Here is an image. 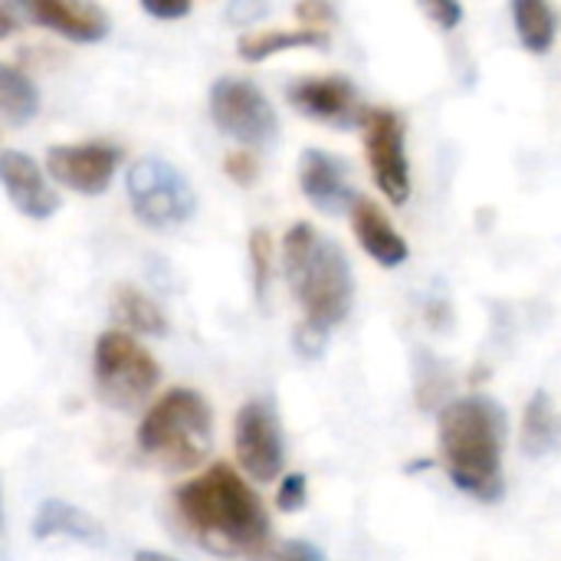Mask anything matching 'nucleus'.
Returning <instances> with one entry per match:
<instances>
[{
    "mask_svg": "<svg viewBox=\"0 0 561 561\" xmlns=\"http://www.w3.org/2000/svg\"><path fill=\"white\" fill-rule=\"evenodd\" d=\"M187 529L214 556H260L270 546V516L263 500L230 463H214L174 493Z\"/></svg>",
    "mask_w": 561,
    "mask_h": 561,
    "instance_id": "nucleus-1",
    "label": "nucleus"
},
{
    "mask_svg": "<svg viewBox=\"0 0 561 561\" xmlns=\"http://www.w3.org/2000/svg\"><path fill=\"white\" fill-rule=\"evenodd\" d=\"M437 440L447 477L457 490L480 503H496L506 493V411L493 398L470 394L450 401L437 417Z\"/></svg>",
    "mask_w": 561,
    "mask_h": 561,
    "instance_id": "nucleus-2",
    "label": "nucleus"
},
{
    "mask_svg": "<svg viewBox=\"0 0 561 561\" xmlns=\"http://www.w3.org/2000/svg\"><path fill=\"white\" fill-rule=\"evenodd\" d=\"M283 270L293 296L306 309V325L329 335L345 322L355 296V279L345 250L322 237L312 224H293L283 240Z\"/></svg>",
    "mask_w": 561,
    "mask_h": 561,
    "instance_id": "nucleus-3",
    "label": "nucleus"
},
{
    "mask_svg": "<svg viewBox=\"0 0 561 561\" xmlns=\"http://www.w3.org/2000/svg\"><path fill=\"white\" fill-rule=\"evenodd\" d=\"M135 440L145 457L171 473L197 470L214 447V414L201 391L171 388L141 417Z\"/></svg>",
    "mask_w": 561,
    "mask_h": 561,
    "instance_id": "nucleus-4",
    "label": "nucleus"
},
{
    "mask_svg": "<svg viewBox=\"0 0 561 561\" xmlns=\"http://www.w3.org/2000/svg\"><path fill=\"white\" fill-rule=\"evenodd\" d=\"M92 378L102 404L115 411H131L158 388L161 368L151 352L141 348L128 332L108 329L95 342Z\"/></svg>",
    "mask_w": 561,
    "mask_h": 561,
    "instance_id": "nucleus-5",
    "label": "nucleus"
},
{
    "mask_svg": "<svg viewBox=\"0 0 561 561\" xmlns=\"http://www.w3.org/2000/svg\"><path fill=\"white\" fill-rule=\"evenodd\" d=\"M125 191L131 210L141 224L154 230L181 227L194 217L197 197L181 168L164 158H138L125 174Z\"/></svg>",
    "mask_w": 561,
    "mask_h": 561,
    "instance_id": "nucleus-6",
    "label": "nucleus"
},
{
    "mask_svg": "<svg viewBox=\"0 0 561 561\" xmlns=\"http://www.w3.org/2000/svg\"><path fill=\"white\" fill-rule=\"evenodd\" d=\"M210 118L224 135L256 148L273 145L279 135L276 108L270 105L263 89L233 76H224L210 85Z\"/></svg>",
    "mask_w": 561,
    "mask_h": 561,
    "instance_id": "nucleus-7",
    "label": "nucleus"
},
{
    "mask_svg": "<svg viewBox=\"0 0 561 561\" xmlns=\"http://www.w3.org/2000/svg\"><path fill=\"white\" fill-rule=\"evenodd\" d=\"M233 447L243 473L256 483H273L286 463V437L276 414V404L266 398H253L237 411L233 421Z\"/></svg>",
    "mask_w": 561,
    "mask_h": 561,
    "instance_id": "nucleus-8",
    "label": "nucleus"
},
{
    "mask_svg": "<svg viewBox=\"0 0 561 561\" xmlns=\"http://www.w3.org/2000/svg\"><path fill=\"white\" fill-rule=\"evenodd\" d=\"M358 122L365 131V154H368V168H371L378 191L394 207H404L411 197V168H408V151H404L401 115L391 108H365Z\"/></svg>",
    "mask_w": 561,
    "mask_h": 561,
    "instance_id": "nucleus-9",
    "label": "nucleus"
},
{
    "mask_svg": "<svg viewBox=\"0 0 561 561\" xmlns=\"http://www.w3.org/2000/svg\"><path fill=\"white\" fill-rule=\"evenodd\" d=\"M122 151L105 141H79V145H53L46 151V171L56 184L95 197L112 184Z\"/></svg>",
    "mask_w": 561,
    "mask_h": 561,
    "instance_id": "nucleus-10",
    "label": "nucleus"
},
{
    "mask_svg": "<svg viewBox=\"0 0 561 561\" xmlns=\"http://www.w3.org/2000/svg\"><path fill=\"white\" fill-rule=\"evenodd\" d=\"M286 99L309 118L348 128L352 122L362 118L358 105V89L345 76H302L286 85Z\"/></svg>",
    "mask_w": 561,
    "mask_h": 561,
    "instance_id": "nucleus-11",
    "label": "nucleus"
},
{
    "mask_svg": "<svg viewBox=\"0 0 561 561\" xmlns=\"http://www.w3.org/2000/svg\"><path fill=\"white\" fill-rule=\"evenodd\" d=\"M299 187L312 207L322 214H342L355 204V187H352V168L322 148H309L299 164Z\"/></svg>",
    "mask_w": 561,
    "mask_h": 561,
    "instance_id": "nucleus-12",
    "label": "nucleus"
},
{
    "mask_svg": "<svg viewBox=\"0 0 561 561\" xmlns=\"http://www.w3.org/2000/svg\"><path fill=\"white\" fill-rule=\"evenodd\" d=\"M0 184L10 204L30 220H46L59 210V194L46 181L39 164L23 151H0Z\"/></svg>",
    "mask_w": 561,
    "mask_h": 561,
    "instance_id": "nucleus-13",
    "label": "nucleus"
},
{
    "mask_svg": "<svg viewBox=\"0 0 561 561\" xmlns=\"http://www.w3.org/2000/svg\"><path fill=\"white\" fill-rule=\"evenodd\" d=\"M20 10L36 20L39 26H49L53 33L72 39V43H99L108 36V13L99 3H79V0H26Z\"/></svg>",
    "mask_w": 561,
    "mask_h": 561,
    "instance_id": "nucleus-14",
    "label": "nucleus"
},
{
    "mask_svg": "<svg viewBox=\"0 0 561 561\" xmlns=\"http://www.w3.org/2000/svg\"><path fill=\"white\" fill-rule=\"evenodd\" d=\"M348 210H352V230H355L362 250L375 263H381L385 270H394V266L408 263V256H411L408 240L398 233L391 217L371 197H355V204Z\"/></svg>",
    "mask_w": 561,
    "mask_h": 561,
    "instance_id": "nucleus-15",
    "label": "nucleus"
},
{
    "mask_svg": "<svg viewBox=\"0 0 561 561\" xmlns=\"http://www.w3.org/2000/svg\"><path fill=\"white\" fill-rule=\"evenodd\" d=\"M56 536L92 549L105 546V526L95 516H89L85 510L66 500H43L33 516V539H56Z\"/></svg>",
    "mask_w": 561,
    "mask_h": 561,
    "instance_id": "nucleus-16",
    "label": "nucleus"
},
{
    "mask_svg": "<svg viewBox=\"0 0 561 561\" xmlns=\"http://www.w3.org/2000/svg\"><path fill=\"white\" fill-rule=\"evenodd\" d=\"M112 316H115L128 332H135V335L161 339V335L168 332V319H164L161 306H158L148 293L135 289V286H128V283L115 286V293H112Z\"/></svg>",
    "mask_w": 561,
    "mask_h": 561,
    "instance_id": "nucleus-17",
    "label": "nucleus"
},
{
    "mask_svg": "<svg viewBox=\"0 0 561 561\" xmlns=\"http://www.w3.org/2000/svg\"><path fill=\"white\" fill-rule=\"evenodd\" d=\"M523 454L539 460V457H549L556 447H559V414H556V404H552V394L549 391H536L526 404V414H523Z\"/></svg>",
    "mask_w": 561,
    "mask_h": 561,
    "instance_id": "nucleus-18",
    "label": "nucleus"
},
{
    "mask_svg": "<svg viewBox=\"0 0 561 561\" xmlns=\"http://www.w3.org/2000/svg\"><path fill=\"white\" fill-rule=\"evenodd\" d=\"M39 112V92L26 72L0 62V118L7 125H30Z\"/></svg>",
    "mask_w": 561,
    "mask_h": 561,
    "instance_id": "nucleus-19",
    "label": "nucleus"
},
{
    "mask_svg": "<svg viewBox=\"0 0 561 561\" xmlns=\"http://www.w3.org/2000/svg\"><path fill=\"white\" fill-rule=\"evenodd\" d=\"M329 36L319 33V30H256V33H243L237 39V53L247 59V62H263L283 49H293V46H325Z\"/></svg>",
    "mask_w": 561,
    "mask_h": 561,
    "instance_id": "nucleus-20",
    "label": "nucleus"
},
{
    "mask_svg": "<svg viewBox=\"0 0 561 561\" xmlns=\"http://www.w3.org/2000/svg\"><path fill=\"white\" fill-rule=\"evenodd\" d=\"M513 20H516L519 43L529 53L542 56V53L552 49L556 33H559V16L546 0H516L513 3Z\"/></svg>",
    "mask_w": 561,
    "mask_h": 561,
    "instance_id": "nucleus-21",
    "label": "nucleus"
},
{
    "mask_svg": "<svg viewBox=\"0 0 561 561\" xmlns=\"http://www.w3.org/2000/svg\"><path fill=\"white\" fill-rule=\"evenodd\" d=\"M250 263H253V289H256V299L263 302L270 279H273V237L266 227H256L250 233Z\"/></svg>",
    "mask_w": 561,
    "mask_h": 561,
    "instance_id": "nucleus-22",
    "label": "nucleus"
},
{
    "mask_svg": "<svg viewBox=\"0 0 561 561\" xmlns=\"http://www.w3.org/2000/svg\"><path fill=\"white\" fill-rule=\"evenodd\" d=\"M260 561H325V556L312 542L286 539V542H276V546H266L260 552Z\"/></svg>",
    "mask_w": 561,
    "mask_h": 561,
    "instance_id": "nucleus-23",
    "label": "nucleus"
},
{
    "mask_svg": "<svg viewBox=\"0 0 561 561\" xmlns=\"http://www.w3.org/2000/svg\"><path fill=\"white\" fill-rule=\"evenodd\" d=\"M306 496H309V480L306 473H289L279 490H276V510L279 513H299L306 506Z\"/></svg>",
    "mask_w": 561,
    "mask_h": 561,
    "instance_id": "nucleus-24",
    "label": "nucleus"
},
{
    "mask_svg": "<svg viewBox=\"0 0 561 561\" xmlns=\"http://www.w3.org/2000/svg\"><path fill=\"white\" fill-rule=\"evenodd\" d=\"M224 171H227V178L237 181L240 187H250V184H256V178H260V158L250 154V151H230L227 161H224Z\"/></svg>",
    "mask_w": 561,
    "mask_h": 561,
    "instance_id": "nucleus-25",
    "label": "nucleus"
},
{
    "mask_svg": "<svg viewBox=\"0 0 561 561\" xmlns=\"http://www.w3.org/2000/svg\"><path fill=\"white\" fill-rule=\"evenodd\" d=\"M444 33H450L460 20H463V7L460 3H450V0H434V3H424L421 7Z\"/></svg>",
    "mask_w": 561,
    "mask_h": 561,
    "instance_id": "nucleus-26",
    "label": "nucleus"
},
{
    "mask_svg": "<svg viewBox=\"0 0 561 561\" xmlns=\"http://www.w3.org/2000/svg\"><path fill=\"white\" fill-rule=\"evenodd\" d=\"M296 16L306 23V30L325 33L322 26H325V23H335V7H332V3H299V7H296Z\"/></svg>",
    "mask_w": 561,
    "mask_h": 561,
    "instance_id": "nucleus-27",
    "label": "nucleus"
},
{
    "mask_svg": "<svg viewBox=\"0 0 561 561\" xmlns=\"http://www.w3.org/2000/svg\"><path fill=\"white\" fill-rule=\"evenodd\" d=\"M296 348L306 355V358H319L322 355V348H325V332H319V329H312V325H299L296 329Z\"/></svg>",
    "mask_w": 561,
    "mask_h": 561,
    "instance_id": "nucleus-28",
    "label": "nucleus"
},
{
    "mask_svg": "<svg viewBox=\"0 0 561 561\" xmlns=\"http://www.w3.org/2000/svg\"><path fill=\"white\" fill-rule=\"evenodd\" d=\"M141 10L154 20H181L191 13V3H154V0H145Z\"/></svg>",
    "mask_w": 561,
    "mask_h": 561,
    "instance_id": "nucleus-29",
    "label": "nucleus"
},
{
    "mask_svg": "<svg viewBox=\"0 0 561 561\" xmlns=\"http://www.w3.org/2000/svg\"><path fill=\"white\" fill-rule=\"evenodd\" d=\"M16 30H20L16 10H13L10 3H0V39H10Z\"/></svg>",
    "mask_w": 561,
    "mask_h": 561,
    "instance_id": "nucleus-30",
    "label": "nucleus"
},
{
    "mask_svg": "<svg viewBox=\"0 0 561 561\" xmlns=\"http://www.w3.org/2000/svg\"><path fill=\"white\" fill-rule=\"evenodd\" d=\"M131 561H178V559H171V556H161V552H154V549H138Z\"/></svg>",
    "mask_w": 561,
    "mask_h": 561,
    "instance_id": "nucleus-31",
    "label": "nucleus"
}]
</instances>
